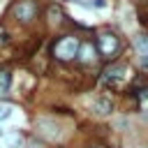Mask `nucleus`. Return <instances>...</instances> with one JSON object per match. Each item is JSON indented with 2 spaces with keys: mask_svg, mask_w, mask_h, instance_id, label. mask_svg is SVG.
Returning <instances> with one entry per match:
<instances>
[{
  "mask_svg": "<svg viewBox=\"0 0 148 148\" xmlns=\"http://www.w3.org/2000/svg\"><path fill=\"white\" fill-rule=\"evenodd\" d=\"M79 51H81V44H79V39L72 37V35L60 37V39L56 42V46H53V56H56L58 60H72V58L79 56Z\"/></svg>",
  "mask_w": 148,
  "mask_h": 148,
  "instance_id": "1",
  "label": "nucleus"
},
{
  "mask_svg": "<svg viewBox=\"0 0 148 148\" xmlns=\"http://www.w3.org/2000/svg\"><path fill=\"white\" fill-rule=\"evenodd\" d=\"M127 79H130V69H127V65H120V62H116V65L106 67V69H104V74H102L104 86H109V88H113V90H118Z\"/></svg>",
  "mask_w": 148,
  "mask_h": 148,
  "instance_id": "2",
  "label": "nucleus"
},
{
  "mask_svg": "<svg viewBox=\"0 0 148 148\" xmlns=\"http://www.w3.org/2000/svg\"><path fill=\"white\" fill-rule=\"evenodd\" d=\"M97 51H99L102 58H113L120 51V39L113 32H102L97 37Z\"/></svg>",
  "mask_w": 148,
  "mask_h": 148,
  "instance_id": "3",
  "label": "nucleus"
},
{
  "mask_svg": "<svg viewBox=\"0 0 148 148\" xmlns=\"http://www.w3.org/2000/svg\"><path fill=\"white\" fill-rule=\"evenodd\" d=\"M35 127H37V132H39L44 139H49V141H56V139L62 136V127H60V123H56L53 118H37Z\"/></svg>",
  "mask_w": 148,
  "mask_h": 148,
  "instance_id": "4",
  "label": "nucleus"
},
{
  "mask_svg": "<svg viewBox=\"0 0 148 148\" xmlns=\"http://www.w3.org/2000/svg\"><path fill=\"white\" fill-rule=\"evenodd\" d=\"M12 14H14L16 21L28 23V21L35 18V14H37V5H35V0H18V2L14 5V9H12Z\"/></svg>",
  "mask_w": 148,
  "mask_h": 148,
  "instance_id": "5",
  "label": "nucleus"
},
{
  "mask_svg": "<svg viewBox=\"0 0 148 148\" xmlns=\"http://www.w3.org/2000/svg\"><path fill=\"white\" fill-rule=\"evenodd\" d=\"M92 111H95L97 116H109V113L113 111V102H111V97H106V95L95 97V102H92Z\"/></svg>",
  "mask_w": 148,
  "mask_h": 148,
  "instance_id": "6",
  "label": "nucleus"
},
{
  "mask_svg": "<svg viewBox=\"0 0 148 148\" xmlns=\"http://www.w3.org/2000/svg\"><path fill=\"white\" fill-rule=\"evenodd\" d=\"M134 49L141 53V58H148V35H136L134 37Z\"/></svg>",
  "mask_w": 148,
  "mask_h": 148,
  "instance_id": "7",
  "label": "nucleus"
},
{
  "mask_svg": "<svg viewBox=\"0 0 148 148\" xmlns=\"http://www.w3.org/2000/svg\"><path fill=\"white\" fill-rule=\"evenodd\" d=\"M9 83H12V74H9V72H5V69H0V97H5V95H7Z\"/></svg>",
  "mask_w": 148,
  "mask_h": 148,
  "instance_id": "8",
  "label": "nucleus"
},
{
  "mask_svg": "<svg viewBox=\"0 0 148 148\" xmlns=\"http://www.w3.org/2000/svg\"><path fill=\"white\" fill-rule=\"evenodd\" d=\"M79 53H81V60H92V46L90 44H83Z\"/></svg>",
  "mask_w": 148,
  "mask_h": 148,
  "instance_id": "9",
  "label": "nucleus"
},
{
  "mask_svg": "<svg viewBox=\"0 0 148 148\" xmlns=\"http://www.w3.org/2000/svg\"><path fill=\"white\" fill-rule=\"evenodd\" d=\"M49 16H51V21H53V23H56V21H60V16H62V9H60V7H56V5H53V7H51V9H49Z\"/></svg>",
  "mask_w": 148,
  "mask_h": 148,
  "instance_id": "10",
  "label": "nucleus"
},
{
  "mask_svg": "<svg viewBox=\"0 0 148 148\" xmlns=\"http://www.w3.org/2000/svg\"><path fill=\"white\" fill-rule=\"evenodd\" d=\"M28 146H30V148H42V143H39V141H30Z\"/></svg>",
  "mask_w": 148,
  "mask_h": 148,
  "instance_id": "11",
  "label": "nucleus"
},
{
  "mask_svg": "<svg viewBox=\"0 0 148 148\" xmlns=\"http://www.w3.org/2000/svg\"><path fill=\"white\" fill-rule=\"evenodd\" d=\"M88 148H106V146H102V143H90Z\"/></svg>",
  "mask_w": 148,
  "mask_h": 148,
  "instance_id": "12",
  "label": "nucleus"
},
{
  "mask_svg": "<svg viewBox=\"0 0 148 148\" xmlns=\"http://www.w3.org/2000/svg\"><path fill=\"white\" fill-rule=\"evenodd\" d=\"M5 109H7V106H2V104H0V116H2V113H5Z\"/></svg>",
  "mask_w": 148,
  "mask_h": 148,
  "instance_id": "13",
  "label": "nucleus"
},
{
  "mask_svg": "<svg viewBox=\"0 0 148 148\" xmlns=\"http://www.w3.org/2000/svg\"><path fill=\"white\" fill-rule=\"evenodd\" d=\"M0 134H2V132H0Z\"/></svg>",
  "mask_w": 148,
  "mask_h": 148,
  "instance_id": "14",
  "label": "nucleus"
}]
</instances>
